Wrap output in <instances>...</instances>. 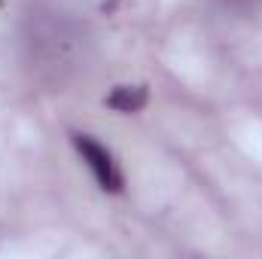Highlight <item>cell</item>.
Masks as SVG:
<instances>
[{
    "instance_id": "cell-2",
    "label": "cell",
    "mask_w": 262,
    "mask_h": 259,
    "mask_svg": "<svg viewBox=\"0 0 262 259\" xmlns=\"http://www.w3.org/2000/svg\"><path fill=\"white\" fill-rule=\"evenodd\" d=\"M146 101H149L146 85H113V92L104 98V104H107L110 110L122 113V116L143 110V107H146Z\"/></svg>"
},
{
    "instance_id": "cell-3",
    "label": "cell",
    "mask_w": 262,
    "mask_h": 259,
    "mask_svg": "<svg viewBox=\"0 0 262 259\" xmlns=\"http://www.w3.org/2000/svg\"><path fill=\"white\" fill-rule=\"evenodd\" d=\"M223 9H229V12H241V15H250V12H256L262 6V0H216Z\"/></svg>"
},
{
    "instance_id": "cell-1",
    "label": "cell",
    "mask_w": 262,
    "mask_h": 259,
    "mask_svg": "<svg viewBox=\"0 0 262 259\" xmlns=\"http://www.w3.org/2000/svg\"><path fill=\"white\" fill-rule=\"evenodd\" d=\"M70 143H73V149L79 153V159L85 162V168L92 171V177H95V183L101 186V192H110V195L125 192V174H122L116 156H113L98 137H92V134H85V131H73V134H70Z\"/></svg>"
}]
</instances>
